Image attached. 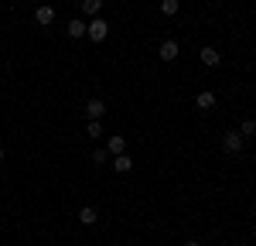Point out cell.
Returning a JSON list of instances; mask_svg holds the SVG:
<instances>
[{
	"mask_svg": "<svg viewBox=\"0 0 256 246\" xmlns=\"http://www.w3.org/2000/svg\"><path fill=\"white\" fill-rule=\"evenodd\" d=\"M222 150H226V154H242V150H246V137H242L239 130L222 134Z\"/></svg>",
	"mask_w": 256,
	"mask_h": 246,
	"instance_id": "1",
	"label": "cell"
},
{
	"mask_svg": "<svg viewBox=\"0 0 256 246\" xmlns=\"http://www.w3.org/2000/svg\"><path fill=\"white\" fill-rule=\"evenodd\" d=\"M86 34H89L92 41H106V34H110V24H106L102 18H96L92 24H86Z\"/></svg>",
	"mask_w": 256,
	"mask_h": 246,
	"instance_id": "2",
	"label": "cell"
},
{
	"mask_svg": "<svg viewBox=\"0 0 256 246\" xmlns=\"http://www.w3.org/2000/svg\"><path fill=\"white\" fill-rule=\"evenodd\" d=\"M102 113H106V100H99V96L86 100V116L89 120H102Z\"/></svg>",
	"mask_w": 256,
	"mask_h": 246,
	"instance_id": "3",
	"label": "cell"
},
{
	"mask_svg": "<svg viewBox=\"0 0 256 246\" xmlns=\"http://www.w3.org/2000/svg\"><path fill=\"white\" fill-rule=\"evenodd\" d=\"M158 55H160V62H174L178 58V41H160Z\"/></svg>",
	"mask_w": 256,
	"mask_h": 246,
	"instance_id": "4",
	"label": "cell"
},
{
	"mask_svg": "<svg viewBox=\"0 0 256 246\" xmlns=\"http://www.w3.org/2000/svg\"><path fill=\"white\" fill-rule=\"evenodd\" d=\"M79 222H82V226H96V222H99L96 205H82V208H79Z\"/></svg>",
	"mask_w": 256,
	"mask_h": 246,
	"instance_id": "5",
	"label": "cell"
},
{
	"mask_svg": "<svg viewBox=\"0 0 256 246\" xmlns=\"http://www.w3.org/2000/svg\"><path fill=\"white\" fill-rule=\"evenodd\" d=\"M195 106H198V110H212V106H216V92H208V89H205V92H198Z\"/></svg>",
	"mask_w": 256,
	"mask_h": 246,
	"instance_id": "6",
	"label": "cell"
},
{
	"mask_svg": "<svg viewBox=\"0 0 256 246\" xmlns=\"http://www.w3.org/2000/svg\"><path fill=\"white\" fill-rule=\"evenodd\" d=\"M68 38H86V24H82V18L68 20Z\"/></svg>",
	"mask_w": 256,
	"mask_h": 246,
	"instance_id": "7",
	"label": "cell"
},
{
	"mask_svg": "<svg viewBox=\"0 0 256 246\" xmlns=\"http://www.w3.org/2000/svg\"><path fill=\"white\" fill-rule=\"evenodd\" d=\"M202 62H205L208 68H216V65H218V48H212V44H208V48H202Z\"/></svg>",
	"mask_w": 256,
	"mask_h": 246,
	"instance_id": "8",
	"label": "cell"
},
{
	"mask_svg": "<svg viewBox=\"0 0 256 246\" xmlns=\"http://www.w3.org/2000/svg\"><path fill=\"white\" fill-rule=\"evenodd\" d=\"M34 18H38V24H52V20H55V10L44 4V7H38V10H34Z\"/></svg>",
	"mask_w": 256,
	"mask_h": 246,
	"instance_id": "9",
	"label": "cell"
},
{
	"mask_svg": "<svg viewBox=\"0 0 256 246\" xmlns=\"http://www.w3.org/2000/svg\"><path fill=\"white\" fill-rule=\"evenodd\" d=\"M113 168H116V174H126V171L134 168V161H130L126 154H116V161H113Z\"/></svg>",
	"mask_w": 256,
	"mask_h": 246,
	"instance_id": "10",
	"label": "cell"
},
{
	"mask_svg": "<svg viewBox=\"0 0 256 246\" xmlns=\"http://www.w3.org/2000/svg\"><path fill=\"white\" fill-rule=\"evenodd\" d=\"M102 10V0H82V14H99Z\"/></svg>",
	"mask_w": 256,
	"mask_h": 246,
	"instance_id": "11",
	"label": "cell"
},
{
	"mask_svg": "<svg viewBox=\"0 0 256 246\" xmlns=\"http://www.w3.org/2000/svg\"><path fill=\"white\" fill-rule=\"evenodd\" d=\"M123 147H126L123 137H110V147H106V150H110V154H123Z\"/></svg>",
	"mask_w": 256,
	"mask_h": 246,
	"instance_id": "12",
	"label": "cell"
},
{
	"mask_svg": "<svg viewBox=\"0 0 256 246\" xmlns=\"http://www.w3.org/2000/svg\"><path fill=\"white\" fill-rule=\"evenodd\" d=\"M160 14L174 18V14H178V0H160Z\"/></svg>",
	"mask_w": 256,
	"mask_h": 246,
	"instance_id": "13",
	"label": "cell"
},
{
	"mask_svg": "<svg viewBox=\"0 0 256 246\" xmlns=\"http://www.w3.org/2000/svg\"><path fill=\"white\" fill-rule=\"evenodd\" d=\"M239 134H242V137H253L256 134V120H242L239 123Z\"/></svg>",
	"mask_w": 256,
	"mask_h": 246,
	"instance_id": "14",
	"label": "cell"
},
{
	"mask_svg": "<svg viewBox=\"0 0 256 246\" xmlns=\"http://www.w3.org/2000/svg\"><path fill=\"white\" fill-rule=\"evenodd\" d=\"M86 134H89V137H99V134H102V123H99V120H89V123H86Z\"/></svg>",
	"mask_w": 256,
	"mask_h": 246,
	"instance_id": "15",
	"label": "cell"
},
{
	"mask_svg": "<svg viewBox=\"0 0 256 246\" xmlns=\"http://www.w3.org/2000/svg\"><path fill=\"white\" fill-rule=\"evenodd\" d=\"M92 161H96V164H106V161H110V150H92Z\"/></svg>",
	"mask_w": 256,
	"mask_h": 246,
	"instance_id": "16",
	"label": "cell"
},
{
	"mask_svg": "<svg viewBox=\"0 0 256 246\" xmlns=\"http://www.w3.org/2000/svg\"><path fill=\"white\" fill-rule=\"evenodd\" d=\"M188 246H202V243H198V240H192V243H188Z\"/></svg>",
	"mask_w": 256,
	"mask_h": 246,
	"instance_id": "17",
	"label": "cell"
},
{
	"mask_svg": "<svg viewBox=\"0 0 256 246\" xmlns=\"http://www.w3.org/2000/svg\"><path fill=\"white\" fill-rule=\"evenodd\" d=\"M0 164H4V150H0Z\"/></svg>",
	"mask_w": 256,
	"mask_h": 246,
	"instance_id": "18",
	"label": "cell"
}]
</instances>
